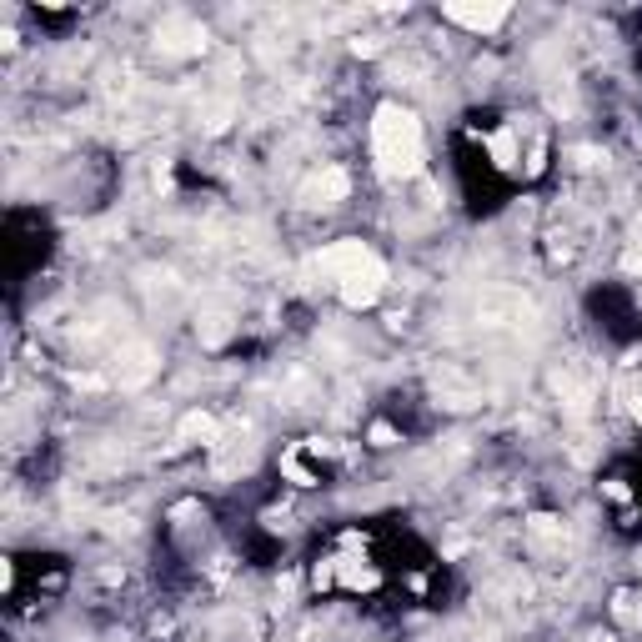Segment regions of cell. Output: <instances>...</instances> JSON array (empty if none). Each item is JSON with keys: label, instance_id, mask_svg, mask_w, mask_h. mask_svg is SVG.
Here are the masks:
<instances>
[{"label": "cell", "instance_id": "52a82bcc", "mask_svg": "<svg viewBox=\"0 0 642 642\" xmlns=\"http://www.w3.org/2000/svg\"><path fill=\"white\" fill-rule=\"evenodd\" d=\"M216 432H221V427H216L211 412H191V417L181 422V437H186V442H216Z\"/></svg>", "mask_w": 642, "mask_h": 642}, {"label": "cell", "instance_id": "277c9868", "mask_svg": "<svg viewBox=\"0 0 642 642\" xmlns=\"http://www.w3.org/2000/svg\"><path fill=\"white\" fill-rule=\"evenodd\" d=\"M156 46H161L166 56H196V51H206V31H201L196 21H166V26L156 31Z\"/></svg>", "mask_w": 642, "mask_h": 642}, {"label": "cell", "instance_id": "6da1fadb", "mask_svg": "<svg viewBox=\"0 0 642 642\" xmlns=\"http://www.w3.org/2000/svg\"><path fill=\"white\" fill-rule=\"evenodd\" d=\"M372 156H377V171L387 181H412L427 161V146H422V126L407 106L387 101L377 106L372 116Z\"/></svg>", "mask_w": 642, "mask_h": 642}, {"label": "cell", "instance_id": "8992f818", "mask_svg": "<svg viewBox=\"0 0 642 642\" xmlns=\"http://www.w3.org/2000/svg\"><path fill=\"white\" fill-rule=\"evenodd\" d=\"M432 387H437V397H442V402H447L452 412H467V407L477 402V387H472V382H467L462 372H452V367H442Z\"/></svg>", "mask_w": 642, "mask_h": 642}, {"label": "cell", "instance_id": "9c48e42d", "mask_svg": "<svg viewBox=\"0 0 642 642\" xmlns=\"http://www.w3.org/2000/svg\"><path fill=\"white\" fill-rule=\"evenodd\" d=\"M392 442H397V432H392L387 422H377V427H372V447H392Z\"/></svg>", "mask_w": 642, "mask_h": 642}, {"label": "cell", "instance_id": "3957f363", "mask_svg": "<svg viewBox=\"0 0 642 642\" xmlns=\"http://www.w3.org/2000/svg\"><path fill=\"white\" fill-rule=\"evenodd\" d=\"M347 191H352V176L342 166H327L301 186V201L306 206H337V201H347Z\"/></svg>", "mask_w": 642, "mask_h": 642}, {"label": "cell", "instance_id": "30bf717a", "mask_svg": "<svg viewBox=\"0 0 642 642\" xmlns=\"http://www.w3.org/2000/svg\"><path fill=\"white\" fill-rule=\"evenodd\" d=\"M632 602H637V597H627V592H617V607H612V612H617V617H632ZM637 622H642V612H637Z\"/></svg>", "mask_w": 642, "mask_h": 642}, {"label": "cell", "instance_id": "8fae6325", "mask_svg": "<svg viewBox=\"0 0 642 642\" xmlns=\"http://www.w3.org/2000/svg\"><path fill=\"white\" fill-rule=\"evenodd\" d=\"M632 417H637V422H642V387H637V392H632Z\"/></svg>", "mask_w": 642, "mask_h": 642}, {"label": "cell", "instance_id": "5b68a950", "mask_svg": "<svg viewBox=\"0 0 642 642\" xmlns=\"http://www.w3.org/2000/svg\"><path fill=\"white\" fill-rule=\"evenodd\" d=\"M447 21H457V26L487 36V31H497V26L507 21V6H447Z\"/></svg>", "mask_w": 642, "mask_h": 642}, {"label": "cell", "instance_id": "7a4b0ae2", "mask_svg": "<svg viewBox=\"0 0 642 642\" xmlns=\"http://www.w3.org/2000/svg\"><path fill=\"white\" fill-rule=\"evenodd\" d=\"M321 271L337 276V291H342V301H347L352 311H367V306L382 296V286H387V266H382L362 241H337V246H327V251H321Z\"/></svg>", "mask_w": 642, "mask_h": 642}, {"label": "cell", "instance_id": "ba28073f", "mask_svg": "<svg viewBox=\"0 0 642 642\" xmlns=\"http://www.w3.org/2000/svg\"><path fill=\"white\" fill-rule=\"evenodd\" d=\"M492 156H497V166H512V131H502L492 141Z\"/></svg>", "mask_w": 642, "mask_h": 642}]
</instances>
